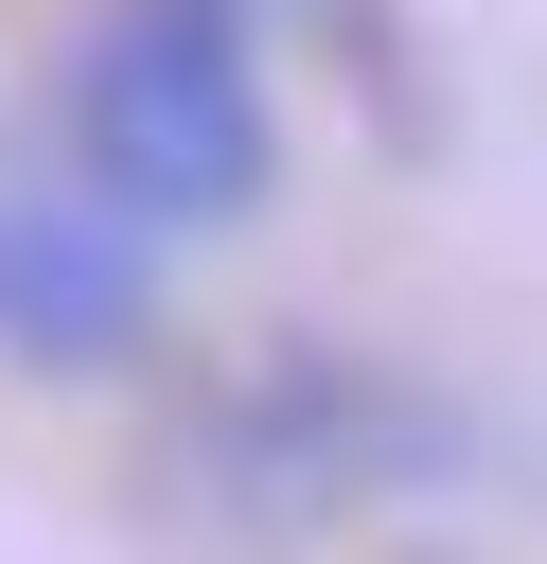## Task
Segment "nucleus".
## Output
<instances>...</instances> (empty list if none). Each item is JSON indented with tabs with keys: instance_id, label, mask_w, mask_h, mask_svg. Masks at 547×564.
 <instances>
[{
	"instance_id": "7ed1b4c3",
	"label": "nucleus",
	"mask_w": 547,
	"mask_h": 564,
	"mask_svg": "<svg viewBox=\"0 0 547 564\" xmlns=\"http://www.w3.org/2000/svg\"><path fill=\"white\" fill-rule=\"evenodd\" d=\"M159 335V264L106 194H53V176H0V352L18 370H124Z\"/></svg>"
},
{
	"instance_id": "f257e3e1",
	"label": "nucleus",
	"mask_w": 547,
	"mask_h": 564,
	"mask_svg": "<svg viewBox=\"0 0 547 564\" xmlns=\"http://www.w3.org/2000/svg\"><path fill=\"white\" fill-rule=\"evenodd\" d=\"M71 159L124 229H229L282 176L247 0H88L71 35Z\"/></svg>"
},
{
	"instance_id": "f03ea898",
	"label": "nucleus",
	"mask_w": 547,
	"mask_h": 564,
	"mask_svg": "<svg viewBox=\"0 0 547 564\" xmlns=\"http://www.w3.org/2000/svg\"><path fill=\"white\" fill-rule=\"evenodd\" d=\"M441 458H459V423H441L406 370L335 352V335H282V352H247V370L194 405V476H212L247 529L371 511V494H406V476H441Z\"/></svg>"
}]
</instances>
